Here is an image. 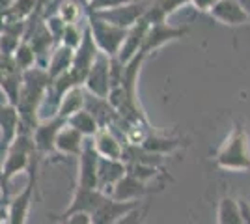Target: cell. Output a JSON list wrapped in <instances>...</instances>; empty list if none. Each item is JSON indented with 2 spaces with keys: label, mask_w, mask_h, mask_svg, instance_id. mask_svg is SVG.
Returning a JSON list of instances; mask_svg holds the SVG:
<instances>
[{
  "label": "cell",
  "mask_w": 250,
  "mask_h": 224,
  "mask_svg": "<svg viewBox=\"0 0 250 224\" xmlns=\"http://www.w3.org/2000/svg\"><path fill=\"white\" fill-rule=\"evenodd\" d=\"M47 86H49L47 71L38 67V65L21 73V90H19V96H17L15 108L19 112L21 125L24 129H28L30 133L40 123L38 122V110H40V105H42L43 97H45Z\"/></svg>",
  "instance_id": "6da1fadb"
},
{
  "label": "cell",
  "mask_w": 250,
  "mask_h": 224,
  "mask_svg": "<svg viewBox=\"0 0 250 224\" xmlns=\"http://www.w3.org/2000/svg\"><path fill=\"white\" fill-rule=\"evenodd\" d=\"M34 153H36V148L32 142V133L19 125L15 139L11 140V144L6 149V155H4V182H2V189H0L4 204H8V185L13 180V176L28 168V163Z\"/></svg>",
  "instance_id": "7a4b0ae2"
},
{
  "label": "cell",
  "mask_w": 250,
  "mask_h": 224,
  "mask_svg": "<svg viewBox=\"0 0 250 224\" xmlns=\"http://www.w3.org/2000/svg\"><path fill=\"white\" fill-rule=\"evenodd\" d=\"M217 163L224 170H250V144L247 131L235 125L217 153Z\"/></svg>",
  "instance_id": "3957f363"
},
{
  "label": "cell",
  "mask_w": 250,
  "mask_h": 224,
  "mask_svg": "<svg viewBox=\"0 0 250 224\" xmlns=\"http://www.w3.org/2000/svg\"><path fill=\"white\" fill-rule=\"evenodd\" d=\"M38 166H40V155L34 153L30 163H28V182L24 185L15 200L8 204V224H26L28 213H30L32 198H34V191L38 185Z\"/></svg>",
  "instance_id": "277c9868"
},
{
  "label": "cell",
  "mask_w": 250,
  "mask_h": 224,
  "mask_svg": "<svg viewBox=\"0 0 250 224\" xmlns=\"http://www.w3.org/2000/svg\"><path fill=\"white\" fill-rule=\"evenodd\" d=\"M88 28H90V34L94 38V43L97 45L99 53L106 54L108 58L118 54V51H120V47H122V43L125 40L127 30L97 19L90 11H88Z\"/></svg>",
  "instance_id": "5b68a950"
},
{
  "label": "cell",
  "mask_w": 250,
  "mask_h": 224,
  "mask_svg": "<svg viewBox=\"0 0 250 224\" xmlns=\"http://www.w3.org/2000/svg\"><path fill=\"white\" fill-rule=\"evenodd\" d=\"M149 4H151V0H136V2L125 4V6L112 8V10L90 11V13H94L97 19L108 22V24H112V26H118V28L129 30V28H131L138 19H142V17H144V13H146Z\"/></svg>",
  "instance_id": "8992f818"
},
{
  "label": "cell",
  "mask_w": 250,
  "mask_h": 224,
  "mask_svg": "<svg viewBox=\"0 0 250 224\" xmlns=\"http://www.w3.org/2000/svg\"><path fill=\"white\" fill-rule=\"evenodd\" d=\"M63 125H65V120L60 116L47 120V122H40L36 125V129L32 131V142H34V148H36L38 155H47V153L56 151L54 142H56V137Z\"/></svg>",
  "instance_id": "52a82bcc"
},
{
  "label": "cell",
  "mask_w": 250,
  "mask_h": 224,
  "mask_svg": "<svg viewBox=\"0 0 250 224\" xmlns=\"http://www.w3.org/2000/svg\"><path fill=\"white\" fill-rule=\"evenodd\" d=\"M108 62H110V58L106 54L99 53L95 56L94 64L90 67L86 79H84V86L88 88V92L95 97H101V99H106L108 90H110V84H108Z\"/></svg>",
  "instance_id": "ba28073f"
},
{
  "label": "cell",
  "mask_w": 250,
  "mask_h": 224,
  "mask_svg": "<svg viewBox=\"0 0 250 224\" xmlns=\"http://www.w3.org/2000/svg\"><path fill=\"white\" fill-rule=\"evenodd\" d=\"M97 164H99V155L95 153L92 139H86L83 151L79 155V185L77 187L97 191Z\"/></svg>",
  "instance_id": "9c48e42d"
},
{
  "label": "cell",
  "mask_w": 250,
  "mask_h": 224,
  "mask_svg": "<svg viewBox=\"0 0 250 224\" xmlns=\"http://www.w3.org/2000/svg\"><path fill=\"white\" fill-rule=\"evenodd\" d=\"M138 202H116L110 196H106L103 202L95 207V211L90 215L92 224H116L122 217L138 207Z\"/></svg>",
  "instance_id": "30bf717a"
},
{
  "label": "cell",
  "mask_w": 250,
  "mask_h": 224,
  "mask_svg": "<svg viewBox=\"0 0 250 224\" xmlns=\"http://www.w3.org/2000/svg\"><path fill=\"white\" fill-rule=\"evenodd\" d=\"M185 34H187V28H176V26H170L167 22L149 24L140 53L147 56L151 51L159 49L161 45H165L167 41H172V40H176V38H183Z\"/></svg>",
  "instance_id": "8fae6325"
},
{
  "label": "cell",
  "mask_w": 250,
  "mask_h": 224,
  "mask_svg": "<svg viewBox=\"0 0 250 224\" xmlns=\"http://www.w3.org/2000/svg\"><path fill=\"white\" fill-rule=\"evenodd\" d=\"M147 28H149V24H147L144 19H138V21H136L135 24L127 30L124 43H122L120 51H118V54H116V58H118L124 65L127 64L129 60H133L136 54L140 53L142 43H144V38H146Z\"/></svg>",
  "instance_id": "7c38bea8"
},
{
  "label": "cell",
  "mask_w": 250,
  "mask_h": 224,
  "mask_svg": "<svg viewBox=\"0 0 250 224\" xmlns=\"http://www.w3.org/2000/svg\"><path fill=\"white\" fill-rule=\"evenodd\" d=\"M106 198V194H103L101 191H94V189H83V187H77V191L73 194V200L67 205V209L63 211L58 221H62L65 217L75 213H88L92 215L95 211V207L103 202Z\"/></svg>",
  "instance_id": "4fadbf2b"
},
{
  "label": "cell",
  "mask_w": 250,
  "mask_h": 224,
  "mask_svg": "<svg viewBox=\"0 0 250 224\" xmlns=\"http://www.w3.org/2000/svg\"><path fill=\"white\" fill-rule=\"evenodd\" d=\"M125 176V163L124 161L101 159L97 164V191L110 196V191L116 183Z\"/></svg>",
  "instance_id": "5bb4252c"
},
{
  "label": "cell",
  "mask_w": 250,
  "mask_h": 224,
  "mask_svg": "<svg viewBox=\"0 0 250 224\" xmlns=\"http://www.w3.org/2000/svg\"><path fill=\"white\" fill-rule=\"evenodd\" d=\"M21 125L19 120V112L15 105H11L8 101V97L4 96V92L0 90V129H2V144L10 146L11 140L15 139L17 131Z\"/></svg>",
  "instance_id": "9a60e30c"
},
{
  "label": "cell",
  "mask_w": 250,
  "mask_h": 224,
  "mask_svg": "<svg viewBox=\"0 0 250 224\" xmlns=\"http://www.w3.org/2000/svg\"><path fill=\"white\" fill-rule=\"evenodd\" d=\"M147 192V187L144 182L136 180L125 172V176L116 183L110 191V198L116 202H136Z\"/></svg>",
  "instance_id": "2e32d148"
},
{
  "label": "cell",
  "mask_w": 250,
  "mask_h": 224,
  "mask_svg": "<svg viewBox=\"0 0 250 224\" xmlns=\"http://www.w3.org/2000/svg\"><path fill=\"white\" fill-rule=\"evenodd\" d=\"M92 144H94L95 153H97L101 159L122 161L124 146H122V142L112 135L110 129H99L94 137H92Z\"/></svg>",
  "instance_id": "e0dca14e"
},
{
  "label": "cell",
  "mask_w": 250,
  "mask_h": 224,
  "mask_svg": "<svg viewBox=\"0 0 250 224\" xmlns=\"http://www.w3.org/2000/svg\"><path fill=\"white\" fill-rule=\"evenodd\" d=\"M211 17H215L217 21L229 24V26H237L243 22H249V17L245 10L241 8L239 0H219L211 10Z\"/></svg>",
  "instance_id": "ac0fdd59"
},
{
  "label": "cell",
  "mask_w": 250,
  "mask_h": 224,
  "mask_svg": "<svg viewBox=\"0 0 250 224\" xmlns=\"http://www.w3.org/2000/svg\"><path fill=\"white\" fill-rule=\"evenodd\" d=\"M84 140L86 139H84L79 131H75L73 127H69V125L65 123V125L60 129L58 137H56L54 149H56V151H60V153H63V155L79 157V155H81V151H83Z\"/></svg>",
  "instance_id": "d6986e66"
},
{
  "label": "cell",
  "mask_w": 250,
  "mask_h": 224,
  "mask_svg": "<svg viewBox=\"0 0 250 224\" xmlns=\"http://www.w3.org/2000/svg\"><path fill=\"white\" fill-rule=\"evenodd\" d=\"M71 65H73V51L63 47V45H56V49L51 53V58H49L47 67H45L49 82L62 77L63 73H67L71 69Z\"/></svg>",
  "instance_id": "ffe728a7"
},
{
  "label": "cell",
  "mask_w": 250,
  "mask_h": 224,
  "mask_svg": "<svg viewBox=\"0 0 250 224\" xmlns=\"http://www.w3.org/2000/svg\"><path fill=\"white\" fill-rule=\"evenodd\" d=\"M84 101H86V92L83 90V86H75L71 88L60 101V107H58V116L67 120L69 116H73L75 112L83 110Z\"/></svg>",
  "instance_id": "44dd1931"
},
{
  "label": "cell",
  "mask_w": 250,
  "mask_h": 224,
  "mask_svg": "<svg viewBox=\"0 0 250 224\" xmlns=\"http://www.w3.org/2000/svg\"><path fill=\"white\" fill-rule=\"evenodd\" d=\"M65 123L69 127H73L75 131H79L84 139H92L95 133L99 131V125H97V122L94 120V116L88 110H84V108L79 110V112H75L73 116L67 118Z\"/></svg>",
  "instance_id": "7402d4cb"
},
{
  "label": "cell",
  "mask_w": 250,
  "mask_h": 224,
  "mask_svg": "<svg viewBox=\"0 0 250 224\" xmlns=\"http://www.w3.org/2000/svg\"><path fill=\"white\" fill-rule=\"evenodd\" d=\"M11 60H13L15 69H19L21 73L36 67V54H34V49L30 47V43L26 41V40H21L19 47L15 49V53L11 56Z\"/></svg>",
  "instance_id": "603a6c76"
},
{
  "label": "cell",
  "mask_w": 250,
  "mask_h": 224,
  "mask_svg": "<svg viewBox=\"0 0 250 224\" xmlns=\"http://www.w3.org/2000/svg\"><path fill=\"white\" fill-rule=\"evenodd\" d=\"M177 146H179V142L176 139H165V137H159V135H147L140 148L149 151V153L163 155V153H168V151L176 149Z\"/></svg>",
  "instance_id": "cb8c5ba5"
},
{
  "label": "cell",
  "mask_w": 250,
  "mask_h": 224,
  "mask_svg": "<svg viewBox=\"0 0 250 224\" xmlns=\"http://www.w3.org/2000/svg\"><path fill=\"white\" fill-rule=\"evenodd\" d=\"M219 224H243L239 211V204L233 198H222L219 205Z\"/></svg>",
  "instance_id": "d4e9b609"
},
{
  "label": "cell",
  "mask_w": 250,
  "mask_h": 224,
  "mask_svg": "<svg viewBox=\"0 0 250 224\" xmlns=\"http://www.w3.org/2000/svg\"><path fill=\"white\" fill-rule=\"evenodd\" d=\"M81 6L79 2L75 0H62L58 4V10H56V15L62 19L65 24H77V19L81 17Z\"/></svg>",
  "instance_id": "484cf974"
},
{
  "label": "cell",
  "mask_w": 250,
  "mask_h": 224,
  "mask_svg": "<svg viewBox=\"0 0 250 224\" xmlns=\"http://www.w3.org/2000/svg\"><path fill=\"white\" fill-rule=\"evenodd\" d=\"M83 32L84 30H81L77 24H65L63 34H62V40H60V45L75 51V49L81 45V41H83Z\"/></svg>",
  "instance_id": "4316f807"
},
{
  "label": "cell",
  "mask_w": 250,
  "mask_h": 224,
  "mask_svg": "<svg viewBox=\"0 0 250 224\" xmlns=\"http://www.w3.org/2000/svg\"><path fill=\"white\" fill-rule=\"evenodd\" d=\"M45 26H47V30H49L51 38L54 40V43H58V45H60L63 28H65V22H63L56 13H52V15H49V19L45 21Z\"/></svg>",
  "instance_id": "83f0119b"
},
{
  "label": "cell",
  "mask_w": 250,
  "mask_h": 224,
  "mask_svg": "<svg viewBox=\"0 0 250 224\" xmlns=\"http://www.w3.org/2000/svg\"><path fill=\"white\" fill-rule=\"evenodd\" d=\"M136 0H90L88 2V11H103V10H112L118 6H125Z\"/></svg>",
  "instance_id": "f1b7e54d"
},
{
  "label": "cell",
  "mask_w": 250,
  "mask_h": 224,
  "mask_svg": "<svg viewBox=\"0 0 250 224\" xmlns=\"http://www.w3.org/2000/svg\"><path fill=\"white\" fill-rule=\"evenodd\" d=\"M144 215H146V211L138 205V207H135L133 211H129L125 217H122L116 224H142L144 223Z\"/></svg>",
  "instance_id": "f546056e"
},
{
  "label": "cell",
  "mask_w": 250,
  "mask_h": 224,
  "mask_svg": "<svg viewBox=\"0 0 250 224\" xmlns=\"http://www.w3.org/2000/svg\"><path fill=\"white\" fill-rule=\"evenodd\" d=\"M62 224H92V219L88 213H75L62 219Z\"/></svg>",
  "instance_id": "4dcf8cb0"
},
{
  "label": "cell",
  "mask_w": 250,
  "mask_h": 224,
  "mask_svg": "<svg viewBox=\"0 0 250 224\" xmlns=\"http://www.w3.org/2000/svg\"><path fill=\"white\" fill-rule=\"evenodd\" d=\"M192 4H194V8L200 11H209L219 0H190Z\"/></svg>",
  "instance_id": "1f68e13d"
},
{
  "label": "cell",
  "mask_w": 250,
  "mask_h": 224,
  "mask_svg": "<svg viewBox=\"0 0 250 224\" xmlns=\"http://www.w3.org/2000/svg\"><path fill=\"white\" fill-rule=\"evenodd\" d=\"M239 211H241V219H243V224H250V205L245 200H239Z\"/></svg>",
  "instance_id": "d6a6232c"
},
{
  "label": "cell",
  "mask_w": 250,
  "mask_h": 224,
  "mask_svg": "<svg viewBox=\"0 0 250 224\" xmlns=\"http://www.w3.org/2000/svg\"><path fill=\"white\" fill-rule=\"evenodd\" d=\"M8 146H4L0 142V189H2V182H4V155H6Z\"/></svg>",
  "instance_id": "836d02e7"
},
{
  "label": "cell",
  "mask_w": 250,
  "mask_h": 224,
  "mask_svg": "<svg viewBox=\"0 0 250 224\" xmlns=\"http://www.w3.org/2000/svg\"><path fill=\"white\" fill-rule=\"evenodd\" d=\"M11 4H13V0H0V13H4V11L10 10Z\"/></svg>",
  "instance_id": "e575fe53"
},
{
  "label": "cell",
  "mask_w": 250,
  "mask_h": 224,
  "mask_svg": "<svg viewBox=\"0 0 250 224\" xmlns=\"http://www.w3.org/2000/svg\"><path fill=\"white\" fill-rule=\"evenodd\" d=\"M4 221H8V207L4 204H0V224Z\"/></svg>",
  "instance_id": "d590c367"
},
{
  "label": "cell",
  "mask_w": 250,
  "mask_h": 224,
  "mask_svg": "<svg viewBox=\"0 0 250 224\" xmlns=\"http://www.w3.org/2000/svg\"><path fill=\"white\" fill-rule=\"evenodd\" d=\"M239 4H241V8L245 10V13H247V17H249V21H250V0H239Z\"/></svg>",
  "instance_id": "8d00e7d4"
}]
</instances>
